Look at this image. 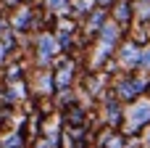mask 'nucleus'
I'll list each match as a JSON object with an SVG mask.
<instances>
[{
  "instance_id": "obj_1",
  "label": "nucleus",
  "mask_w": 150,
  "mask_h": 148,
  "mask_svg": "<svg viewBox=\"0 0 150 148\" xmlns=\"http://www.w3.org/2000/svg\"><path fill=\"white\" fill-rule=\"evenodd\" d=\"M148 114H150V106H142V109H134V122H145L148 119Z\"/></svg>"
}]
</instances>
